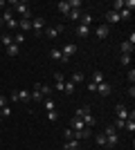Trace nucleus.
I'll return each mask as SVG.
<instances>
[{"label": "nucleus", "mask_w": 135, "mask_h": 150, "mask_svg": "<svg viewBox=\"0 0 135 150\" xmlns=\"http://www.w3.org/2000/svg\"><path fill=\"white\" fill-rule=\"evenodd\" d=\"M70 128H72L74 132H84V130H86V123H84L81 119H79V117H72V121H70Z\"/></svg>", "instance_id": "7"}, {"label": "nucleus", "mask_w": 135, "mask_h": 150, "mask_svg": "<svg viewBox=\"0 0 135 150\" xmlns=\"http://www.w3.org/2000/svg\"><path fill=\"white\" fill-rule=\"evenodd\" d=\"M9 99H11V101H16V103H20V92H18V90H11Z\"/></svg>", "instance_id": "34"}, {"label": "nucleus", "mask_w": 135, "mask_h": 150, "mask_svg": "<svg viewBox=\"0 0 135 150\" xmlns=\"http://www.w3.org/2000/svg\"><path fill=\"white\" fill-rule=\"evenodd\" d=\"M29 99H32V101H36V103H41V101H43V94H41V90L36 88V85H34V90L29 92Z\"/></svg>", "instance_id": "14"}, {"label": "nucleus", "mask_w": 135, "mask_h": 150, "mask_svg": "<svg viewBox=\"0 0 135 150\" xmlns=\"http://www.w3.org/2000/svg\"><path fill=\"white\" fill-rule=\"evenodd\" d=\"M50 58H52V61H61V58H63L61 50H59V47H52V50H50Z\"/></svg>", "instance_id": "19"}, {"label": "nucleus", "mask_w": 135, "mask_h": 150, "mask_svg": "<svg viewBox=\"0 0 135 150\" xmlns=\"http://www.w3.org/2000/svg\"><path fill=\"white\" fill-rule=\"evenodd\" d=\"M119 63H122V65H131V54H122V56H119Z\"/></svg>", "instance_id": "35"}, {"label": "nucleus", "mask_w": 135, "mask_h": 150, "mask_svg": "<svg viewBox=\"0 0 135 150\" xmlns=\"http://www.w3.org/2000/svg\"><path fill=\"white\" fill-rule=\"evenodd\" d=\"M126 79H129V83H131V85L135 83V69H133V67L129 69V74H126Z\"/></svg>", "instance_id": "39"}, {"label": "nucleus", "mask_w": 135, "mask_h": 150, "mask_svg": "<svg viewBox=\"0 0 135 150\" xmlns=\"http://www.w3.org/2000/svg\"><path fill=\"white\" fill-rule=\"evenodd\" d=\"M74 52H77V45H74V43H68V45L63 47V50H61V54H63L61 63H70V58L74 56Z\"/></svg>", "instance_id": "4"}, {"label": "nucleus", "mask_w": 135, "mask_h": 150, "mask_svg": "<svg viewBox=\"0 0 135 150\" xmlns=\"http://www.w3.org/2000/svg\"><path fill=\"white\" fill-rule=\"evenodd\" d=\"M7 105V99H5V96H0V108H5Z\"/></svg>", "instance_id": "41"}, {"label": "nucleus", "mask_w": 135, "mask_h": 150, "mask_svg": "<svg viewBox=\"0 0 135 150\" xmlns=\"http://www.w3.org/2000/svg\"><path fill=\"white\" fill-rule=\"evenodd\" d=\"M97 144L101 146V148H108V146H106V134H104V132H101V134H97Z\"/></svg>", "instance_id": "32"}, {"label": "nucleus", "mask_w": 135, "mask_h": 150, "mask_svg": "<svg viewBox=\"0 0 135 150\" xmlns=\"http://www.w3.org/2000/svg\"><path fill=\"white\" fill-rule=\"evenodd\" d=\"M97 94H99V96H108V94H110V85L106 81L99 83V85H97Z\"/></svg>", "instance_id": "11"}, {"label": "nucleus", "mask_w": 135, "mask_h": 150, "mask_svg": "<svg viewBox=\"0 0 135 150\" xmlns=\"http://www.w3.org/2000/svg\"><path fill=\"white\" fill-rule=\"evenodd\" d=\"M115 112H117V119H122V121L129 119V110H126V105H124V103H119V105L115 108Z\"/></svg>", "instance_id": "10"}, {"label": "nucleus", "mask_w": 135, "mask_h": 150, "mask_svg": "<svg viewBox=\"0 0 135 150\" xmlns=\"http://www.w3.org/2000/svg\"><path fill=\"white\" fill-rule=\"evenodd\" d=\"M70 9H81V0H68Z\"/></svg>", "instance_id": "36"}, {"label": "nucleus", "mask_w": 135, "mask_h": 150, "mask_svg": "<svg viewBox=\"0 0 135 150\" xmlns=\"http://www.w3.org/2000/svg\"><path fill=\"white\" fill-rule=\"evenodd\" d=\"M70 81L74 83V85H79V83H84V81H86L84 72H74V74H72V79H70Z\"/></svg>", "instance_id": "18"}, {"label": "nucleus", "mask_w": 135, "mask_h": 150, "mask_svg": "<svg viewBox=\"0 0 135 150\" xmlns=\"http://www.w3.org/2000/svg\"><path fill=\"white\" fill-rule=\"evenodd\" d=\"M0 117H2V119H7V117H11V108H9V105L0 108Z\"/></svg>", "instance_id": "30"}, {"label": "nucleus", "mask_w": 135, "mask_h": 150, "mask_svg": "<svg viewBox=\"0 0 135 150\" xmlns=\"http://www.w3.org/2000/svg\"><path fill=\"white\" fill-rule=\"evenodd\" d=\"M11 38H14V43L18 45V47L25 43V34H23V31H16V36H11Z\"/></svg>", "instance_id": "25"}, {"label": "nucleus", "mask_w": 135, "mask_h": 150, "mask_svg": "<svg viewBox=\"0 0 135 150\" xmlns=\"http://www.w3.org/2000/svg\"><path fill=\"white\" fill-rule=\"evenodd\" d=\"M90 23H92V16H90V13H81V20H79V25L90 27Z\"/></svg>", "instance_id": "26"}, {"label": "nucleus", "mask_w": 135, "mask_h": 150, "mask_svg": "<svg viewBox=\"0 0 135 150\" xmlns=\"http://www.w3.org/2000/svg\"><path fill=\"white\" fill-rule=\"evenodd\" d=\"M47 121H52V123L59 121V112H56V110H50V112H47Z\"/></svg>", "instance_id": "31"}, {"label": "nucleus", "mask_w": 135, "mask_h": 150, "mask_svg": "<svg viewBox=\"0 0 135 150\" xmlns=\"http://www.w3.org/2000/svg\"><path fill=\"white\" fill-rule=\"evenodd\" d=\"M0 50H2V47H0Z\"/></svg>", "instance_id": "43"}, {"label": "nucleus", "mask_w": 135, "mask_h": 150, "mask_svg": "<svg viewBox=\"0 0 135 150\" xmlns=\"http://www.w3.org/2000/svg\"><path fill=\"white\" fill-rule=\"evenodd\" d=\"M0 9H5V2H2V0H0Z\"/></svg>", "instance_id": "42"}, {"label": "nucleus", "mask_w": 135, "mask_h": 150, "mask_svg": "<svg viewBox=\"0 0 135 150\" xmlns=\"http://www.w3.org/2000/svg\"><path fill=\"white\" fill-rule=\"evenodd\" d=\"M63 137H65V141H68V139H74V130H72V128L63 130Z\"/></svg>", "instance_id": "38"}, {"label": "nucleus", "mask_w": 135, "mask_h": 150, "mask_svg": "<svg viewBox=\"0 0 135 150\" xmlns=\"http://www.w3.org/2000/svg\"><path fill=\"white\" fill-rule=\"evenodd\" d=\"M18 52H20V47L16 43H11L9 47H7V54H9V56H18Z\"/></svg>", "instance_id": "24"}, {"label": "nucleus", "mask_w": 135, "mask_h": 150, "mask_svg": "<svg viewBox=\"0 0 135 150\" xmlns=\"http://www.w3.org/2000/svg\"><path fill=\"white\" fill-rule=\"evenodd\" d=\"M11 5H14V9H11V11H16V13L20 16V18H29V20H32V13H29V5H27V2L14 0Z\"/></svg>", "instance_id": "2"}, {"label": "nucleus", "mask_w": 135, "mask_h": 150, "mask_svg": "<svg viewBox=\"0 0 135 150\" xmlns=\"http://www.w3.org/2000/svg\"><path fill=\"white\" fill-rule=\"evenodd\" d=\"M20 92V103H27V101H32L29 99V92H25V90H18Z\"/></svg>", "instance_id": "33"}, {"label": "nucleus", "mask_w": 135, "mask_h": 150, "mask_svg": "<svg viewBox=\"0 0 135 150\" xmlns=\"http://www.w3.org/2000/svg\"><path fill=\"white\" fill-rule=\"evenodd\" d=\"M119 50H122V54H133V50H135V45H133V43H129V40H126V43H122V47H119Z\"/></svg>", "instance_id": "21"}, {"label": "nucleus", "mask_w": 135, "mask_h": 150, "mask_svg": "<svg viewBox=\"0 0 135 150\" xmlns=\"http://www.w3.org/2000/svg\"><path fill=\"white\" fill-rule=\"evenodd\" d=\"M131 18V11L129 9H122V11H119V20H129Z\"/></svg>", "instance_id": "37"}, {"label": "nucleus", "mask_w": 135, "mask_h": 150, "mask_svg": "<svg viewBox=\"0 0 135 150\" xmlns=\"http://www.w3.org/2000/svg\"><path fill=\"white\" fill-rule=\"evenodd\" d=\"M36 88L41 90V94H43V96H50V92H52L50 85H43V83H36Z\"/></svg>", "instance_id": "27"}, {"label": "nucleus", "mask_w": 135, "mask_h": 150, "mask_svg": "<svg viewBox=\"0 0 135 150\" xmlns=\"http://www.w3.org/2000/svg\"><path fill=\"white\" fill-rule=\"evenodd\" d=\"M43 105H45V110H47V112H50V110H56V103H54V99H52V96L43 99Z\"/></svg>", "instance_id": "17"}, {"label": "nucleus", "mask_w": 135, "mask_h": 150, "mask_svg": "<svg viewBox=\"0 0 135 150\" xmlns=\"http://www.w3.org/2000/svg\"><path fill=\"white\" fill-rule=\"evenodd\" d=\"M63 92L68 94V96H72V94H74V83H72V81H65V85H63Z\"/></svg>", "instance_id": "23"}, {"label": "nucleus", "mask_w": 135, "mask_h": 150, "mask_svg": "<svg viewBox=\"0 0 135 150\" xmlns=\"http://www.w3.org/2000/svg\"><path fill=\"white\" fill-rule=\"evenodd\" d=\"M45 27V18L43 16H39V18H32V31L34 36H41V29Z\"/></svg>", "instance_id": "5"}, {"label": "nucleus", "mask_w": 135, "mask_h": 150, "mask_svg": "<svg viewBox=\"0 0 135 150\" xmlns=\"http://www.w3.org/2000/svg\"><path fill=\"white\" fill-rule=\"evenodd\" d=\"M18 31H23V34H25V31H32V20L29 18H20L18 20Z\"/></svg>", "instance_id": "9"}, {"label": "nucleus", "mask_w": 135, "mask_h": 150, "mask_svg": "<svg viewBox=\"0 0 135 150\" xmlns=\"http://www.w3.org/2000/svg\"><path fill=\"white\" fill-rule=\"evenodd\" d=\"M61 31H63V25H56V27H47V29H45V36H47V38H56L59 34H61Z\"/></svg>", "instance_id": "8"}, {"label": "nucleus", "mask_w": 135, "mask_h": 150, "mask_svg": "<svg viewBox=\"0 0 135 150\" xmlns=\"http://www.w3.org/2000/svg\"><path fill=\"white\" fill-rule=\"evenodd\" d=\"M104 134H106V146H108V148H113V146L119 144V134H117V130L113 128V125H106Z\"/></svg>", "instance_id": "3"}, {"label": "nucleus", "mask_w": 135, "mask_h": 150, "mask_svg": "<svg viewBox=\"0 0 135 150\" xmlns=\"http://www.w3.org/2000/svg\"><path fill=\"white\" fill-rule=\"evenodd\" d=\"M63 148L65 150H79V139H68L63 144Z\"/></svg>", "instance_id": "15"}, {"label": "nucleus", "mask_w": 135, "mask_h": 150, "mask_svg": "<svg viewBox=\"0 0 135 150\" xmlns=\"http://www.w3.org/2000/svg\"><path fill=\"white\" fill-rule=\"evenodd\" d=\"M108 34H110V25H99L95 29V36L99 38V40H104V38H108Z\"/></svg>", "instance_id": "6"}, {"label": "nucleus", "mask_w": 135, "mask_h": 150, "mask_svg": "<svg viewBox=\"0 0 135 150\" xmlns=\"http://www.w3.org/2000/svg\"><path fill=\"white\" fill-rule=\"evenodd\" d=\"M88 90H90V92H97V85H95L92 81H90V83H88Z\"/></svg>", "instance_id": "40"}, {"label": "nucleus", "mask_w": 135, "mask_h": 150, "mask_svg": "<svg viewBox=\"0 0 135 150\" xmlns=\"http://www.w3.org/2000/svg\"><path fill=\"white\" fill-rule=\"evenodd\" d=\"M11 43H14L11 36H7V34H2V36H0V47H9Z\"/></svg>", "instance_id": "22"}, {"label": "nucleus", "mask_w": 135, "mask_h": 150, "mask_svg": "<svg viewBox=\"0 0 135 150\" xmlns=\"http://www.w3.org/2000/svg\"><path fill=\"white\" fill-rule=\"evenodd\" d=\"M77 36H79V38H88V36H90V27L77 25Z\"/></svg>", "instance_id": "13"}, {"label": "nucleus", "mask_w": 135, "mask_h": 150, "mask_svg": "<svg viewBox=\"0 0 135 150\" xmlns=\"http://www.w3.org/2000/svg\"><path fill=\"white\" fill-rule=\"evenodd\" d=\"M92 83H95V85H99V83H104V72H99V69H97L95 74H92Z\"/></svg>", "instance_id": "28"}, {"label": "nucleus", "mask_w": 135, "mask_h": 150, "mask_svg": "<svg viewBox=\"0 0 135 150\" xmlns=\"http://www.w3.org/2000/svg\"><path fill=\"white\" fill-rule=\"evenodd\" d=\"M106 20H108V25H117V23H122L117 11H108V13H106Z\"/></svg>", "instance_id": "12"}, {"label": "nucleus", "mask_w": 135, "mask_h": 150, "mask_svg": "<svg viewBox=\"0 0 135 150\" xmlns=\"http://www.w3.org/2000/svg\"><path fill=\"white\" fill-rule=\"evenodd\" d=\"M81 13H84L81 9H70V13H68V18H70V20H77V23H79V20H81Z\"/></svg>", "instance_id": "20"}, {"label": "nucleus", "mask_w": 135, "mask_h": 150, "mask_svg": "<svg viewBox=\"0 0 135 150\" xmlns=\"http://www.w3.org/2000/svg\"><path fill=\"white\" fill-rule=\"evenodd\" d=\"M122 9H124V0H115V2H113V9H110V11H117V13H119Z\"/></svg>", "instance_id": "29"}, {"label": "nucleus", "mask_w": 135, "mask_h": 150, "mask_svg": "<svg viewBox=\"0 0 135 150\" xmlns=\"http://www.w3.org/2000/svg\"><path fill=\"white\" fill-rule=\"evenodd\" d=\"M56 7H59V11L63 13V16H68V13H70V5H68V0H61Z\"/></svg>", "instance_id": "16"}, {"label": "nucleus", "mask_w": 135, "mask_h": 150, "mask_svg": "<svg viewBox=\"0 0 135 150\" xmlns=\"http://www.w3.org/2000/svg\"><path fill=\"white\" fill-rule=\"evenodd\" d=\"M74 117H79V119L84 121V123H86V128H92V125H95V117L90 114V110H88L86 105H84V108H79L77 112H74Z\"/></svg>", "instance_id": "1"}]
</instances>
